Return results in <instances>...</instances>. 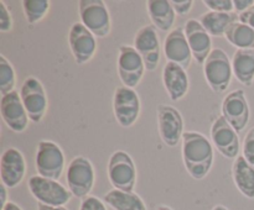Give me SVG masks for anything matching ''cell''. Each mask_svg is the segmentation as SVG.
<instances>
[{"label":"cell","mask_w":254,"mask_h":210,"mask_svg":"<svg viewBox=\"0 0 254 210\" xmlns=\"http://www.w3.org/2000/svg\"><path fill=\"white\" fill-rule=\"evenodd\" d=\"M211 140L226 158L236 160L240 156V136L222 115L218 116L211 126Z\"/></svg>","instance_id":"obj_15"},{"label":"cell","mask_w":254,"mask_h":210,"mask_svg":"<svg viewBox=\"0 0 254 210\" xmlns=\"http://www.w3.org/2000/svg\"><path fill=\"white\" fill-rule=\"evenodd\" d=\"M0 111H1L2 121L14 132H24L29 126L30 118L21 101V96L16 90H12L1 96Z\"/></svg>","instance_id":"obj_16"},{"label":"cell","mask_w":254,"mask_h":210,"mask_svg":"<svg viewBox=\"0 0 254 210\" xmlns=\"http://www.w3.org/2000/svg\"><path fill=\"white\" fill-rule=\"evenodd\" d=\"M212 210H230V209H228V208H226L225 205L218 204V205H215V207L212 208Z\"/></svg>","instance_id":"obj_39"},{"label":"cell","mask_w":254,"mask_h":210,"mask_svg":"<svg viewBox=\"0 0 254 210\" xmlns=\"http://www.w3.org/2000/svg\"><path fill=\"white\" fill-rule=\"evenodd\" d=\"M198 21L210 36H225L226 31L233 22L240 21L237 12H216L207 11L198 17Z\"/></svg>","instance_id":"obj_22"},{"label":"cell","mask_w":254,"mask_h":210,"mask_svg":"<svg viewBox=\"0 0 254 210\" xmlns=\"http://www.w3.org/2000/svg\"><path fill=\"white\" fill-rule=\"evenodd\" d=\"M233 6H235L236 12L240 15L254 6V0H233Z\"/></svg>","instance_id":"obj_34"},{"label":"cell","mask_w":254,"mask_h":210,"mask_svg":"<svg viewBox=\"0 0 254 210\" xmlns=\"http://www.w3.org/2000/svg\"><path fill=\"white\" fill-rule=\"evenodd\" d=\"M66 180L72 195L82 199L88 197L96 182V172L91 161L83 156L74 157L67 167Z\"/></svg>","instance_id":"obj_3"},{"label":"cell","mask_w":254,"mask_h":210,"mask_svg":"<svg viewBox=\"0 0 254 210\" xmlns=\"http://www.w3.org/2000/svg\"><path fill=\"white\" fill-rule=\"evenodd\" d=\"M27 187L37 202L50 207H64L72 198L69 189L64 187L61 183L39 174L30 177Z\"/></svg>","instance_id":"obj_5"},{"label":"cell","mask_w":254,"mask_h":210,"mask_svg":"<svg viewBox=\"0 0 254 210\" xmlns=\"http://www.w3.org/2000/svg\"><path fill=\"white\" fill-rule=\"evenodd\" d=\"M37 210H68L64 207H50V205H45L39 203L37 204Z\"/></svg>","instance_id":"obj_36"},{"label":"cell","mask_w":254,"mask_h":210,"mask_svg":"<svg viewBox=\"0 0 254 210\" xmlns=\"http://www.w3.org/2000/svg\"><path fill=\"white\" fill-rule=\"evenodd\" d=\"M1 210H22V209L16 204V203L7 202L6 204L1 208Z\"/></svg>","instance_id":"obj_37"},{"label":"cell","mask_w":254,"mask_h":210,"mask_svg":"<svg viewBox=\"0 0 254 210\" xmlns=\"http://www.w3.org/2000/svg\"><path fill=\"white\" fill-rule=\"evenodd\" d=\"M26 174V161L17 148L10 147L4 151L0 160L1 184L6 188H15L22 182Z\"/></svg>","instance_id":"obj_18"},{"label":"cell","mask_w":254,"mask_h":210,"mask_svg":"<svg viewBox=\"0 0 254 210\" xmlns=\"http://www.w3.org/2000/svg\"><path fill=\"white\" fill-rule=\"evenodd\" d=\"M164 54L168 62L179 64L184 69L190 68L193 56L184 27L179 26L169 32L164 41Z\"/></svg>","instance_id":"obj_17"},{"label":"cell","mask_w":254,"mask_h":210,"mask_svg":"<svg viewBox=\"0 0 254 210\" xmlns=\"http://www.w3.org/2000/svg\"><path fill=\"white\" fill-rule=\"evenodd\" d=\"M232 177L237 189L245 197L254 199V166L243 156H238L233 162Z\"/></svg>","instance_id":"obj_23"},{"label":"cell","mask_w":254,"mask_h":210,"mask_svg":"<svg viewBox=\"0 0 254 210\" xmlns=\"http://www.w3.org/2000/svg\"><path fill=\"white\" fill-rule=\"evenodd\" d=\"M103 202L114 210H146L144 200L134 192L112 189L104 194Z\"/></svg>","instance_id":"obj_25"},{"label":"cell","mask_w":254,"mask_h":210,"mask_svg":"<svg viewBox=\"0 0 254 210\" xmlns=\"http://www.w3.org/2000/svg\"><path fill=\"white\" fill-rule=\"evenodd\" d=\"M203 4L216 12H232L235 10L232 0H203Z\"/></svg>","instance_id":"obj_29"},{"label":"cell","mask_w":254,"mask_h":210,"mask_svg":"<svg viewBox=\"0 0 254 210\" xmlns=\"http://www.w3.org/2000/svg\"><path fill=\"white\" fill-rule=\"evenodd\" d=\"M68 44L78 66L88 63L97 52L96 36L82 22H76L69 29Z\"/></svg>","instance_id":"obj_14"},{"label":"cell","mask_w":254,"mask_h":210,"mask_svg":"<svg viewBox=\"0 0 254 210\" xmlns=\"http://www.w3.org/2000/svg\"><path fill=\"white\" fill-rule=\"evenodd\" d=\"M171 5H173L174 10L176 14L179 15H186L191 11L193 6L192 0H171Z\"/></svg>","instance_id":"obj_33"},{"label":"cell","mask_w":254,"mask_h":210,"mask_svg":"<svg viewBox=\"0 0 254 210\" xmlns=\"http://www.w3.org/2000/svg\"><path fill=\"white\" fill-rule=\"evenodd\" d=\"M117 68L118 76L124 86L134 89L141 82L145 71V63L139 54V52L134 48V46L122 44L118 51V59H117Z\"/></svg>","instance_id":"obj_9"},{"label":"cell","mask_w":254,"mask_h":210,"mask_svg":"<svg viewBox=\"0 0 254 210\" xmlns=\"http://www.w3.org/2000/svg\"><path fill=\"white\" fill-rule=\"evenodd\" d=\"M64 151L57 143L49 140L40 141L35 156V167L39 175L57 180L64 173Z\"/></svg>","instance_id":"obj_7"},{"label":"cell","mask_w":254,"mask_h":210,"mask_svg":"<svg viewBox=\"0 0 254 210\" xmlns=\"http://www.w3.org/2000/svg\"><path fill=\"white\" fill-rule=\"evenodd\" d=\"M203 74L208 86L215 93L227 90L232 81V62L222 48H213L203 64Z\"/></svg>","instance_id":"obj_2"},{"label":"cell","mask_w":254,"mask_h":210,"mask_svg":"<svg viewBox=\"0 0 254 210\" xmlns=\"http://www.w3.org/2000/svg\"><path fill=\"white\" fill-rule=\"evenodd\" d=\"M222 116L238 133L247 127L251 119V109L245 90L237 89L225 96L222 101Z\"/></svg>","instance_id":"obj_13"},{"label":"cell","mask_w":254,"mask_h":210,"mask_svg":"<svg viewBox=\"0 0 254 210\" xmlns=\"http://www.w3.org/2000/svg\"><path fill=\"white\" fill-rule=\"evenodd\" d=\"M108 179L114 189L133 192L136 183V167L126 151H116L108 161Z\"/></svg>","instance_id":"obj_6"},{"label":"cell","mask_w":254,"mask_h":210,"mask_svg":"<svg viewBox=\"0 0 254 210\" xmlns=\"http://www.w3.org/2000/svg\"><path fill=\"white\" fill-rule=\"evenodd\" d=\"M156 210H173L170 207H168V205H159L158 208H156Z\"/></svg>","instance_id":"obj_40"},{"label":"cell","mask_w":254,"mask_h":210,"mask_svg":"<svg viewBox=\"0 0 254 210\" xmlns=\"http://www.w3.org/2000/svg\"><path fill=\"white\" fill-rule=\"evenodd\" d=\"M78 12L82 24L96 37L104 39L111 34V14L103 0H81Z\"/></svg>","instance_id":"obj_4"},{"label":"cell","mask_w":254,"mask_h":210,"mask_svg":"<svg viewBox=\"0 0 254 210\" xmlns=\"http://www.w3.org/2000/svg\"><path fill=\"white\" fill-rule=\"evenodd\" d=\"M20 96L30 120L35 124L41 123L49 108L47 94L41 82L32 76L25 78L20 90Z\"/></svg>","instance_id":"obj_8"},{"label":"cell","mask_w":254,"mask_h":210,"mask_svg":"<svg viewBox=\"0 0 254 210\" xmlns=\"http://www.w3.org/2000/svg\"><path fill=\"white\" fill-rule=\"evenodd\" d=\"M149 16L151 22L160 31H169L173 29L176 20V12L171 1L168 0H149L146 1Z\"/></svg>","instance_id":"obj_21"},{"label":"cell","mask_w":254,"mask_h":210,"mask_svg":"<svg viewBox=\"0 0 254 210\" xmlns=\"http://www.w3.org/2000/svg\"><path fill=\"white\" fill-rule=\"evenodd\" d=\"M183 161L189 174L203 179L213 166V147L205 135L188 131L183 136Z\"/></svg>","instance_id":"obj_1"},{"label":"cell","mask_w":254,"mask_h":210,"mask_svg":"<svg viewBox=\"0 0 254 210\" xmlns=\"http://www.w3.org/2000/svg\"><path fill=\"white\" fill-rule=\"evenodd\" d=\"M16 84V74L12 64L5 58V56H0V93L1 96L14 90Z\"/></svg>","instance_id":"obj_28"},{"label":"cell","mask_w":254,"mask_h":210,"mask_svg":"<svg viewBox=\"0 0 254 210\" xmlns=\"http://www.w3.org/2000/svg\"><path fill=\"white\" fill-rule=\"evenodd\" d=\"M226 40L238 49H254V29L237 21L227 29Z\"/></svg>","instance_id":"obj_26"},{"label":"cell","mask_w":254,"mask_h":210,"mask_svg":"<svg viewBox=\"0 0 254 210\" xmlns=\"http://www.w3.org/2000/svg\"><path fill=\"white\" fill-rule=\"evenodd\" d=\"M233 76L243 85L251 86L254 82V49H237L232 58Z\"/></svg>","instance_id":"obj_24"},{"label":"cell","mask_w":254,"mask_h":210,"mask_svg":"<svg viewBox=\"0 0 254 210\" xmlns=\"http://www.w3.org/2000/svg\"><path fill=\"white\" fill-rule=\"evenodd\" d=\"M12 30L11 12L4 1H0V31L9 32Z\"/></svg>","instance_id":"obj_31"},{"label":"cell","mask_w":254,"mask_h":210,"mask_svg":"<svg viewBox=\"0 0 254 210\" xmlns=\"http://www.w3.org/2000/svg\"><path fill=\"white\" fill-rule=\"evenodd\" d=\"M134 48L139 52L148 71L154 72L159 66L161 56L160 39L154 25H146L136 32Z\"/></svg>","instance_id":"obj_12"},{"label":"cell","mask_w":254,"mask_h":210,"mask_svg":"<svg viewBox=\"0 0 254 210\" xmlns=\"http://www.w3.org/2000/svg\"><path fill=\"white\" fill-rule=\"evenodd\" d=\"M51 2L47 0H24L22 10H24L25 19L29 25H36L41 21L49 12Z\"/></svg>","instance_id":"obj_27"},{"label":"cell","mask_w":254,"mask_h":210,"mask_svg":"<svg viewBox=\"0 0 254 210\" xmlns=\"http://www.w3.org/2000/svg\"><path fill=\"white\" fill-rule=\"evenodd\" d=\"M243 157L254 166V127L248 131L243 140Z\"/></svg>","instance_id":"obj_30"},{"label":"cell","mask_w":254,"mask_h":210,"mask_svg":"<svg viewBox=\"0 0 254 210\" xmlns=\"http://www.w3.org/2000/svg\"><path fill=\"white\" fill-rule=\"evenodd\" d=\"M0 193H1V208H2L7 203V200H6V187H5L4 184H1V188H0Z\"/></svg>","instance_id":"obj_38"},{"label":"cell","mask_w":254,"mask_h":210,"mask_svg":"<svg viewBox=\"0 0 254 210\" xmlns=\"http://www.w3.org/2000/svg\"><path fill=\"white\" fill-rule=\"evenodd\" d=\"M185 35L192 56L198 64L203 66L212 52V40L198 20L190 19L185 24Z\"/></svg>","instance_id":"obj_19"},{"label":"cell","mask_w":254,"mask_h":210,"mask_svg":"<svg viewBox=\"0 0 254 210\" xmlns=\"http://www.w3.org/2000/svg\"><path fill=\"white\" fill-rule=\"evenodd\" d=\"M156 113H158V130L161 140L169 147H175L185 133L183 115L178 109L166 104L159 105Z\"/></svg>","instance_id":"obj_11"},{"label":"cell","mask_w":254,"mask_h":210,"mask_svg":"<svg viewBox=\"0 0 254 210\" xmlns=\"http://www.w3.org/2000/svg\"><path fill=\"white\" fill-rule=\"evenodd\" d=\"M240 22L248 25V26L254 29V6L248 9L247 11L240 14Z\"/></svg>","instance_id":"obj_35"},{"label":"cell","mask_w":254,"mask_h":210,"mask_svg":"<svg viewBox=\"0 0 254 210\" xmlns=\"http://www.w3.org/2000/svg\"><path fill=\"white\" fill-rule=\"evenodd\" d=\"M163 83L169 98L173 101L183 99L190 88V81L186 69L179 64L168 62L163 69Z\"/></svg>","instance_id":"obj_20"},{"label":"cell","mask_w":254,"mask_h":210,"mask_svg":"<svg viewBox=\"0 0 254 210\" xmlns=\"http://www.w3.org/2000/svg\"><path fill=\"white\" fill-rule=\"evenodd\" d=\"M140 111L141 104L136 91L128 86H118L113 95V113L119 125L123 127L133 126Z\"/></svg>","instance_id":"obj_10"},{"label":"cell","mask_w":254,"mask_h":210,"mask_svg":"<svg viewBox=\"0 0 254 210\" xmlns=\"http://www.w3.org/2000/svg\"><path fill=\"white\" fill-rule=\"evenodd\" d=\"M79 210H107V207L104 202H102L99 198L88 195V197L82 200L81 205H79Z\"/></svg>","instance_id":"obj_32"}]
</instances>
